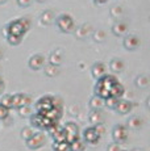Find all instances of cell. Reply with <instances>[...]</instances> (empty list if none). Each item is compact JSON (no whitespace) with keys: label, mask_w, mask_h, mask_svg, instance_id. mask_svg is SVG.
Returning a JSON list of instances; mask_svg holds the SVG:
<instances>
[{"label":"cell","mask_w":150,"mask_h":151,"mask_svg":"<svg viewBox=\"0 0 150 151\" xmlns=\"http://www.w3.org/2000/svg\"><path fill=\"white\" fill-rule=\"evenodd\" d=\"M117 82L116 76L113 75H103L100 79H97L96 84H95V96L100 97L102 100H107L109 96V91L111 87L113 86V83Z\"/></svg>","instance_id":"1"},{"label":"cell","mask_w":150,"mask_h":151,"mask_svg":"<svg viewBox=\"0 0 150 151\" xmlns=\"http://www.w3.org/2000/svg\"><path fill=\"white\" fill-rule=\"evenodd\" d=\"M5 28H7L8 34L22 37L28 30H29L30 20L28 19V17H22V19H19V20H13V21H11Z\"/></svg>","instance_id":"2"},{"label":"cell","mask_w":150,"mask_h":151,"mask_svg":"<svg viewBox=\"0 0 150 151\" xmlns=\"http://www.w3.org/2000/svg\"><path fill=\"white\" fill-rule=\"evenodd\" d=\"M30 125L33 127H36V129L48 130L49 127L51 126V125H54V122H51L50 120H48L45 116L40 114V113H34V114L30 116Z\"/></svg>","instance_id":"3"},{"label":"cell","mask_w":150,"mask_h":151,"mask_svg":"<svg viewBox=\"0 0 150 151\" xmlns=\"http://www.w3.org/2000/svg\"><path fill=\"white\" fill-rule=\"evenodd\" d=\"M57 25H58L59 30L65 32V33H70L75 29L74 20L70 14H61L57 17Z\"/></svg>","instance_id":"4"},{"label":"cell","mask_w":150,"mask_h":151,"mask_svg":"<svg viewBox=\"0 0 150 151\" xmlns=\"http://www.w3.org/2000/svg\"><path fill=\"white\" fill-rule=\"evenodd\" d=\"M65 129V133H66V142L69 143H73L76 139H79V126H78L75 122H67L63 126Z\"/></svg>","instance_id":"5"},{"label":"cell","mask_w":150,"mask_h":151,"mask_svg":"<svg viewBox=\"0 0 150 151\" xmlns=\"http://www.w3.org/2000/svg\"><path fill=\"white\" fill-rule=\"evenodd\" d=\"M112 138H113L115 143L117 145L125 143L128 139V129L124 125H116L112 130Z\"/></svg>","instance_id":"6"},{"label":"cell","mask_w":150,"mask_h":151,"mask_svg":"<svg viewBox=\"0 0 150 151\" xmlns=\"http://www.w3.org/2000/svg\"><path fill=\"white\" fill-rule=\"evenodd\" d=\"M46 143V138H45V134L41 132L38 133H34L32 137L27 141V146L32 150H37V149H41L42 146H45Z\"/></svg>","instance_id":"7"},{"label":"cell","mask_w":150,"mask_h":151,"mask_svg":"<svg viewBox=\"0 0 150 151\" xmlns=\"http://www.w3.org/2000/svg\"><path fill=\"white\" fill-rule=\"evenodd\" d=\"M100 137H102V135L96 132V129H95L94 126L86 127V129L83 130V141H84L86 143L97 145L100 141Z\"/></svg>","instance_id":"8"},{"label":"cell","mask_w":150,"mask_h":151,"mask_svg":"<svg viewBox=\"0 0 150 151\" xmlns=\"http://www.w3.org/2000/svg\"><path fill=\"white\" fill-rule=\"evenodd\" d=\"M34 108H36L37 112L36 113H45L48 112L49 109L53 108V96H42L41 99H38L36 103V105H34Z\"/></svg>","instance_id":"9"},{"label":"cell","mask_w":150,"mask_h":151,"mask_svg":"<svg viewBox=\"0 0 150 151\" xmlns=\"http://www.w3.org/2000/svg\"><path fill=\"white\" fill-rule=\"evenodd\" d=\"M32 101L30 96L25 93H16L12 95V108H20V106H25V105H29Z\"/></svg>","instance_id":"10"},{"label":"cell","mask_w":150,"mask_h":151,"mask_svg":"<svg viewBox=\"0 0 150 151\" xmlns=\"http://www.w3.org/2000/svg\"><path fill=\"white\" fill-rule=\"evenodd\" d=\"M132 108H133V104H132L129 100H124V99H119L113 109L116 110L117 113H120V114H126V113L131 112Z\"/></svg>","instance_id":"11"},{"label":"cell","mask_w":150,"mask_h":151,"mask_svg":"<svg viewBox=\"0 0 150 151\" xmlns=\"http://www.w3.org/2000/svg\"><path fill=\"white\" fill-rule=\"evenodd\" d=\"M41 114V113H40ZM62 114H63V109H59V108H56V106H53L51 109H49L48 112H45V113H42V116H45L48 120H50L51 122H59V120H61V117H62Z\"/></svg>","instance_id":"12"},{"label":"cell","mask_w":150,"mask_h":151,"mask_svg":"<svg viewBox=\"0 0 150 151\" xmlns=\"http://www.w3.org/2000/svg\"><path fill=\"white\" fill-rule=\"evenodd\" d=\"M123 43L126 50H136V49L140 46V40H138V37L134 36V34H129V36H126L125 38H124Z\"/></svg>","instance_id":"13"},{"label":"cell","mask_w":150,"mask_h":151,"mask_svg":"<svg viewBox=\"0 0 150 151\" xmlns=\"http://www.w3.org/2000/svg\"><path fill=\"white\" fill-rule=\"evenodd\" d=\"M45 65V57L41 54H34L29 59V67L32 70H40Z\"/></svg>","instance_id":"14"},{"label":"cell","mask_w":150,"mask_h":151,"mask_svg":"<svg viewBox=\"0 0 150 151\" xmlns=\"http://www.w3.org/2000/svg\"><path fill=\"white\" fill-rule=\"evenodd\" d=\"M124 92H125V89H124V86L119 82V80H117V82H115L113 86L111 87L109 96L115 97V99H121V97H123V95H124Z\"/></svg>","instance_id":"15"},{"label":"cell","mask_w":150,"mask_h":151,"mask_svg":"<svg viewBox=\"0 0 150 151\" xmlns=\"http://www.w3.org/2000/svg\"><path fill=\"white\" fill-rule=\"evenodd\" d=\"M91 74L96 80L100 79L103 75H105V65L102 63V62L95 63V65L91 67Z\"/></svg>","instance_id":"16"},{"label":"cell","mask_w":150,"mask_h":151,"mask_svg":"<svg viewBox=\"0 0 150 151\" xmlns=\"http://www.w3.org/2000/svg\"><path fill=\"white\" fill-rule=\"evenodd\" d=\"M92 32V28H91V25L90 24H83L82 27H79L76 29V32H75V34H76V38H79V40H83V38H86V37L88 36Z\"/></svg>","instance_id":"17"},{"label":"cell","mask_w":150,"mask_h":151,"mask_svg":"<svg viewBox=\"0 0 150 151\" xmlns=\"http://www.w3.org/2000/svg\"><path fill=\"white\" fill-rule=\"evenodd\" d=\"M90 121L92 124H103V113L100 109H92L90 112V116H88Z\"/></svg>","instance_id":"18"},{"label":"cell","mask_w":150,"mask_h":151,"mask_svg":"<svg viewBox=\"0 0 150 151\" xmlns=\"http://www.w3.org/2000/svg\"><path fill=\"white\" fill-rule=\"evenodd\" d=\"M126 30H128V27H126V24L123 21L116 22V24L112 27V32H113L115 36H124V34L126 33Z\"/></svg>","instance_id":"19"},{"label":"cell","mask_w":150,"mask_h":151,"mask_svg":"<svg viewBox=\"0 0 150 151\" xmlns=\"http://www.w3.org/2000/svg\"><path fill=\"white\" fill-rule=\"evenodd\" d=\"M49 62L53 66H58L62 62V51L61 50H56L50 54V58H49Z\"/></svg>","instance_id":"20"},{"label":"cell","mask_w":150,"mask_h":151,"mask_svg":"<svg viewBox=\"0 0 150 151\" xmlns=\"http://www.w3.org/2000/svg\"><path fill=\"white\" fill-rule=\"evenodd\" d=\"M109 67H111L112 71L120 72V71H123V68H124V62L121 59H119V58H113V59L111 60V63H109Z\"/></svg>","instance_id":"21"},{"label":"cell","mask_w":150,"mask_h":151,"mask_svg":"<svg viewBox=\"0 0 150 151\" xmlns=\"http://www.w3.org/2000/svg\"><path fill=\"white\" fill-rule=\"evenodd\" d=\"M54 21V12L53 11H45L41 16V22L45 25H50Z\"/></svg>","instance_id":"22"},{"label":"cell","mask_w":150,"mask_h":151,"mask_svg":"<svg viewBox=\"0 0 150 151\" xmlns=\"http://www.w3.org/2000/svg\"><path fill=\"white\" fill-rule=\"evenodd\" d=\"M53 150L54 151H71L70 143L69 142H54L53 143Z\"/></svg>","instance_id":"23"},{"label":"cell","mask_w":150,"mask_h":151,"mask_svg":"<svg viewBox=\"0 0 150 151\" xmlns=\"http://www.w3.org/2000/svg\"><path fill=\"white\" fill-rule=\"evenodd\" d=\"M71 147V151H84L86 149V142L83 141V139H76L75 142H73V143L70 145Z\"/></svg>","instance_id":"24"},{"label":"cell","mask_w":150,"mask_h":151,"mask_svg":"<svg viewBox=\"0 0 150 151\" xmlns=\"http://www.w3.org/2000/svg\"><path fill=\"white\" fill-rule=\"evenodd\" d=\"M103 105H104V100H102V99L97 97V96H95V97L90 101L91 109H100Z\"/></svg>","instance_id":"25"},{"label":"cell","mask_w":150,"mask_h":151,"mask_svg":"<svg viewBox=\"0 0 150 151\" xmlns=\"http://www.w3.org/2000/svg\"><path fill=\"white\" fill-rule=\"evenodd\" d=\"M0 105L5 106L8 109L12 108V95H4L3 99L0 100Z\"/></svg>","instance_id":"26"},{"label":"cell","mask_w":150,"mask_h":151,"mask_svg":"<svg viewBox=\"0 0 150 151\" xmlns=\"http://www.w3.org/2000/svg\"><path fill=\"white\" fill-rule=\"evenodd\" d=\"M45 74L48 75V76L53 78L56 76L57 74H58V66H53V65H49L45 67Z\"/></svg>","instance_id":"27"},{"label":"cell","mask_w":150,"mask_h":151,"mask_svg":"<svg viewBox=\"0 0 150 151\" xmlns=\"http://www.w3.org/2000/svg\"><path fill=\"white\" fill-rule=\"evenodd\" d=\"M142 125V120H141L140 117H133V118H131V121H129V124H128V126L131 127V129H138V127Z\"/></svg>","instance_id":"28"},{"label":"cell","mask_w":150,"mask_h":151,"mask_svg":"<svg viewBox=\"0 0 150 151\" xmlns=\"http://www.w3.org/2000/svg\"><path fill=\"white\" fill-rule=\"evenodd\" d=\"M94 40L96 42H104L105 41V32L102 30V29H99L97 32H95L94 33Z\"/></svg>","instance_id":"29"},{"label":"cell","mask_w":150,"mask_h":151,"mask_svg":"<svg viewBox=\"0 0 150 151\" xmlns=\"http://www.w3.org/2000/svg\"><path fill=\"white\" fill-rule=\"evenodd\" d=\"M21 40H22V37H19V36H12V34H8L7 36V41L9 45H19L20 42H21Z\"/></svg>","instance_id":"30"},{"label":"cell","mask_w":150,"mask_h":151,"mask_svg":"<svg viewBox=\"0 0 150 151\" xmlns=\"http://www.w3.org/2000/svg\"><path fill=\"white\" fill-rule=\"evenodd\" d=\"M34 134V132H33V129L32 127H29V126H27V127H24V129L21 130V137L25 139V141H28L32 135Z\"/></svg>","instance_id":"31"},{"label":"cell","mask_w":150,"mask_h":151,"mask_svg":"<svg viewBox=\"0 0 150 151\" xmlns=\"http://www.w3.org/2000/svg\"><path fill=\"white\" fill-rule=\"evenodd\" d=\"M19 113L20 116L22 117H27V116H32V109L29 105H25V106H20L19 108Z\"/></svg>","instance_id":"32"},{"label":"cell","mask_w":150,"mask_h":151,"mask_svg":"<svg viewBox=\"0 0 150 151\" xmlns=\"http://www.w3.org/2000/svg\"><path fill=\"white\" fill-rule=\"evenodd\" d=\"M121 13H123V8H121L120 5H115V7L111 8V14L113 17H119V16H121Z\"/></svg>","instance_id":"33"},{"label":"cell","mask_w":150,"mask_h":151,"mask_svg":"<svg viewBox=\"0 0 150 151\" xmlns=\"http://www.w3.org/2000/svg\"><path fill=\"white\" fill-rule=\"evenodd\" d=\"M117 100H119V99L108 97L107 100H104V104H105L107 106H108V108H112V109H113V108H115V105H116V103H117Z\"/></svg>","instance_id":"34"},{"label":"cell","mask_w":150,"mask_h":151,"mask_svg":"<svg viewBox=\"0 0 150 151\" xmlns=\"http://www.w3.org/2000/svg\"><path fill=\"white\" fill-rule=\"evenodd\" d=\"M136 84H137V87H146L148 86V79H146V76H138L137 80H136Z\"/></svg>","instance_id":"35"},{"label":"cell","mask_w":150,"mask_h":151,"mask_svg":"<svg viewBox=\"0 0 150 151\" xmlns=\"http://www.w3.org/2000/svg\"><path fill=\"white\" fill-rule=\"evenodd\" d=\"M8 114H9V109L0 105V120H5L8 117Z\"/></svg>","instance_id":"36"},{"label":"cell","mask_w":150,"mask_h":151,"mask_svg":"<svg viewBox=\"0 0 150 151\" xmlns=\"http://www.w3.org/2000/svg\"><path fill=\"white\" fill-rule=\"evenodd\" d=\"M17 4H19L21 8H27L32 4V0H17Z\"/></svg>","instance_id":"37"},{"label":"cell","mask_w":150,"mask_h":151,"mask_svg":"<svg viewBox=\"0 0 150 151\" xmlns=\"http://www.w3.org/2000/svg\"><path fill=\"white\" fill-rule=\"evenodd\" d=\"M94 127H95V129H96V132L99 133L100 135H103V134H104V132H105V127H104V125H103V124H96Z\"/></svg>","instance_id":"38"},{"label":"cell","mask_w":150,"mask_h":151,"mask_svg":"<svg viewBox=\"0 0 150 151\" xmlns=\"http://www.w3.org/2000/svg\"><path fill=\"white\" fill-rule=\"evenodd\" d=\"M107 151H121V147H120V145H117V143H111L108 146V149H107Z\"/></svg>","instance_id":"39"},{"label":"cell","mask_w":150,"mask_h":151,"mask_svg":"<svg viewBox=\"0 0 150 151\" xmlns=\"http://www.w3.org/2000/svg\"><path fill=\"white\" fill-rule=\"evenodd\" d=\"M4 88H5V86H4V82H0V95L4 92Z\"/></svg>","instance_id":"40"},{"label":"cell","mask_w":150,"mask_h":151,"mask_svg":"<svg viewBox=\"0 0 150 151\" xmlns=\"http://www.w3.org/2000/svg\"><path fill=\"white\" fill-rule=\"evenodd\" d=\"M96 4H104V3H107V0H94Z\"/></svg>","instance_id":"41"},{"label":"cell","mask_w":150,"mask_h":151,"mask_svg":"<svg viewBox=\"0 0 150 151\" xmlns=\"http://www.w3.org/2000/svg\"><path fill=\"white\" fill-rule=\"evenodd\" d=\"M3 57H4V50H3V49L0 47V59H1Z\"/></svg>","instance_id":"42"},{"label":"cell","mask_w":150,"mask_h":151,"mask_svg":"<svg viewBox=\"0 0 150 151\" xmlns=\"http://www.w3.org/2000/svg\"><path fill=\"white\" fill-rule=\"evenodd\" d=\"M7 0H0V4H3V3H5Z\"/></svg>","instance_id":"43"},{"label":"cell","mask_w":150,"mask_h":151,"mask_svg":"<svg viewBox=\"0 0 150 151\" xmlns=\"http://www.w3.org/2000/svg\"><path fill=\"white\" fill-rule=\"evenodd\" d=\"M0 82H3V75L0 74Z\"/></svg>","instance_id":"44"},{"label":"cell","mask_w":150,"mask_h":151,"mask_svg":"<svg viewBox=\"0 0 150 151\" xmlns=\"http://www.w3.org/2000/svg\"><path fill=\"white\" fill-rule=\"evenodd\" d=\"M133 151H144V150H140V149H134Z\"/></svg>","instance_id":"45"},{"label":"cell","mask_w":150,"mask_h":151,"mask_svg":"<svg viewBox=\"0 0 150 151\" xmlns=\"http://www.w3.org/2000/svg\"><path fill=\"white\" fill-rule=\"evenodd\" d=\"M37 1H45V0H37Z\"/></svg>","instance_id":"46"},{"label":"cell","mask_w":150,"mask_h":151,"mask_svg":"<svg viewBox=\"0 0 150 151\" xmlns=\"http://www.w3.org/2000/svg\"><path fill=\"white\" fill-rule=\"evenodd\" d=\"M121 151H124V150H121Z\"/></svg>","instance_id":"47"}]
</instances>
